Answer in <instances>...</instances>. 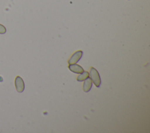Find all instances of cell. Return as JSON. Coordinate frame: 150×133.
I'll use <instances>...</instances> for the list:
<instances>
[{
	"mask_svg": "<svg viewBox=\"0 0 150 133\" xmlns=\"http://www.w3.org/2000/svg\"><path fill=\"white\" fill-rule=\"evenodd\" d=\"M89 77V73L87 71H83L77 77V80L79 81H83Z\"/></svg>",
	"mask_w": 150,
	"mask_h": 133,
	"instance_id": "obj_6",
	"label": "cell"
},
{
	"mask_svg": "<svg viewBox=\"0 0 150 133\" xmlns=\"http://www.w3.org/2000/svg\"><path fill=\"white\" fill-rule=\"evenodd\" d=\"M90 76L91 81L97 87H99L101 85V79L98 71L94 67H91L90 70Z\"/></svg>",
	"mask_w": 150,
	"mask_h": 133,
	"instance_id": "obj_1",
	"label": "cell"
},
{
	"mask_svg": "<svg viewBox=\"0 0 150 133\" xmlns=\"http://www.w3.org/2000/svg\"><path fill=\"white\" fill-rule=\"evenodd\" d=\"M84 81V83H83V90H84V92L87 93L91 90V88L92 87L93 83H92V81H91V79L89 78V77H88L87 79H86Z\"/></svg>",
	"mask_w": 150,
	"mask_h": 133,
	"instance_id": "obj_5",
	"label": "cell"
},
{
	"mask_svg": "<svg viewBox=\"0 0 150 133\" xmlns=\"http://www.w3.org/2000/svg\"><path fill=\"white\" fill-rule=\"evenodd\" d=\"M16 90L18 93H22L25 89V84L23 79L20 76H16L15 79Z\"/></svg>",
	"mask_w": 150,
	"mask_h": 133,
	"instance_id": "obj_2",
	"label": "cell"
},
{
	"mask_svg": "<svg viewBox=\"0 0 150 133\" xmlns=\"http://www.w3.org/2000/svg\"><path fill=\"white\" fill-rule=\"evenodd\" d=\"M69 69L70 71H71L72 72L76 73V74H80L84 71L82 67H81L79 64H76V63L69 64Z\"/></svg>",
	"mask_w": 150,
	"mask_h": 133,
	"instance_id": "obj_4",
	"label": "cell"
},
{
	"mask_svg": "<svg viewBox=\"0 0 150 133\" xmlns=\"http://www.w3.org/2000/svg\"><path fill=\"white\" fill-rule=\"evenodd\" d=\"M83 54V52L81 50H78V51L76 52L71 56L70 59L69 60V61H68L69 64H75V63H77L81 58Z\"/></svg>",
	"mask_w": 150,
	"mask_h": 133,
	"instance_id": "obj_3",
	"label": "cell"
},
{
	"mask_svg": "<svg viewBox=\"0 0 150 133\" xmlns=\"http://www.w3.org/2000/svg\"><path fill=\"white\" fill-rule=\"evenodd\" d=\"M6 29L4 25L0 24V34H4L6 33Z\"/></svg>",
	"mask_w": 150,
	"mask_h": 133,
	"instance_id": "obj_7",
	"label": "cell"
}]
</instances>
